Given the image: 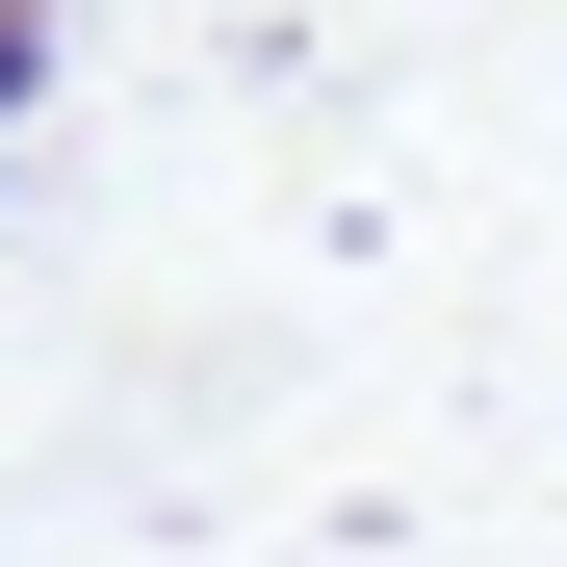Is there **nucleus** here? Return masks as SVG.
Here are the masks:
<instances>
[{
    "mask_svg": "<svg viewBox=\"0 0 567 567\" xmlns=\"http://www.w3.org/2000/svg\"><path fill=\"white\" fill-rule=\"evenodd\" d=\"M52 104V0H0V130H27Z\"/></svg>",
    "mask_w": 567,
    "mask_h": 567,
    "instance_id": "f257e3e1",
    "label": "nucleus"
}]
</instances>
